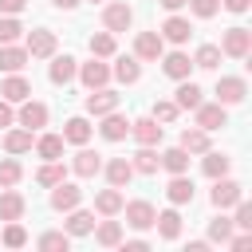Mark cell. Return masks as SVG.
Returning a JSON list of instances; mask_svg holds the SVG:
<instances>
[{
	"label": "cell",
	"mask_w": 252,
	"mask_h": 252,
	"mask_svg": "<svg viewBox=\"0 0 252 252\" xmlns=\"http://www.w3.org/2000/svg\"><path fill=\"white\" fill-rule=\"evenodd\" d=\"M185 154H205L209 150V130H201V126H189V130H181V142H177Z\"/></svg>",
	"instance_id": "24"
},
{
	"label": "cell",
	"mask_w": 252,
	"mask_h": 252,
	"mask_svg": "<svg viewBox=\"0 0 252 252\" xmlns=\"http://www.w3.org/2000/svg\"><path fill=\"white\" fill-rule=\"evenodd\" d=\"M94 232V240L102 244V248H114V244H122V224L118 220H102L98 228H91Z\"/></svg>",
	"instance_id": "34"
},
{
	"label": "cell",
	"mask_w": 252,
	"mask_h": 252,
	"mask_svg": "<svg viewBox=\"0 0 252 252\" xmlns=\"http://www.w3.org/2000/svg\"><path fill=\"white\" fill-rule=\"evenodd\" d=\"M67 244H71L67 232H43V236H39V248H43V252H67Z\"/></svg>",
	"instance_id": "42"
},
{
	"label": "cell",
	"mask_w": 252,
	"mask_h": 252,
	"mask_svg": "<svg viewBox=\"0 0 252 252\" xmlns=\"http://www.w3.org/2000/svg\"><path fill=\"white\" fill-rule=\"evenodd\" d=\"M193 67H201V71L220 67V47H217V43H201V47H197V55H193Z\"/></svg>",
	"instance_id": "35"
},
{
	"label": "cell",
	"mask_w": 252,
	"mask_h": 252,
	"mask_svg": "<svg viewBox=\"0 0 252 252\" xmlns=\"http://www.w3.org/2000/svg\"><path fill=\"white\" fill-rule=\"evenodd\" d=\"M94 228V217L87 213V209H71V217H67V236H87Z\"/></svg>",
	"instance_id": "33"
},
{
	"label": "cell",
	"mask_w": 252,
	"mask_h": 252,
	"mask_svg": "<svg viewBox=\"0 0 252 252\" xmlns=\"http://www.w3.org/2000/svg\"><path fill=\"white\" fill-rule=\"evenodd\" d=\"M91 4H102V0H91Z\"/></svg>",
	"instance_id": "55"
},
{
	"label": "cell",
	"mask_w": 252,
	"mask_h": 252,
	"mask_svg": "<svg viewBox=\"0 0 252 252\" xmlns=\"http://www.w3.org/2000/svg\"><path fill=\"white\" fill-rule=\"evenodd\" d=\"M177 114H181V110H177V102H165V98H161V102H154V118H158V122H173Z\"/></svg>",
	"instance_id": "46"
},
{
	"label": "cell",
	"mask_w": 252,
	"mask_h": 252,
	"mask_svg": "<svg viewBox=\"0 0 252 252\" xmlns=\"http://www.w3.org/2000/svg\"><path fill=\"white\" fill-rule=\"evenodd\" d=\"M51 4H55V8H75L79 0H51Z\"/></svg>",
	"instance_id": "54"
},
{
	"label": "cell",
	"mask_w": 252,
	"mask_h": 252,
	"mask_svg": "<svg viewBox=\"0 0 252 252\" xmlns=\"http://www.w3.org/2000/svg\"><path fill=\"white\" fill-rule=\"evenodd\" d=\"M79 201H83V189H79V185H71L67 177H63L59 185H51V209H55V213H71Z\"/></svg>",
	"instance_id": "4"
},
{
	"label": "cell",
	"mask_w": 252,
	"mask_h": 252,
	"mask_svg": "<svg viewBox=\"0 0 252 252\" xmlns=\"http://www.w3.org/2000/svg\"><path fill=\"white\" fill-rule=\"evenodd\" d=\"M114 32H98V35H91V55L94 59H106V55H114Z\"/></svg>",
	"instance_id": "37"
},
{
	"label": "cell",
	"mask_w": 252,
	"mask_h": 252,
	"mask_svg": "<svg viewBox=\"0 0 252 252\" xmlns=\"http://www.w3.org/2000/svg\"><path fill=\"white\" fill-rule=\"evenodd\" d=\"M24 177V169H20V161L16 158H4L0 161V189H8V185H16Z\"/></svg>",
	"instance_id": "41"
},
{
	"label": "cell",
	"mask_w": 252,
	"mask_h": 252,
	"mask_svg": "<svg viewBox=\"0 0 252 252\" xmlns=\"http://www.w3.org/2000/svg\"><path fill=\"white\" fill-rule=\"evenodd\" d=\"M130 165H134V173H146V177H150V173H158L161 158H158V150H154V146H142V150L130 158Z\"/></svg>",
	"instance_id": "29"
},
{
	"label": "cell",
	"mask_w": 252,
	"mask_h": 252,
	"mask_svg": "<svg viewBox=\"0 0 252 252\" xmlns=\"http://www.w3.org/2000/svg\"><path fill=\"white\" fill-rule=\"evenodd\" d=\"M193 114H197V126H201V130H220V126L228 122V114H224L220 102H201Z\"/></svg>",
	"instance_id": "13"
},
{
	"label": "cell",
	"mask_w": 252,
	"mask_h": 252,
	"mask_svg": "<svg viewBox=\"0 0 252 252\" xmlns=\"http://www.w3.org/2000/svg\"><path fill=\"white\" fill-rule=\"evenodd\" d=\"M12 122H16V114H12V102H4V98H0V130H8Z\"/></svg>",
	"instance_id": "50"
},
{
	"label": "cell",
	"mask_w": 252,
	"mask_h": 252,
	"mask_svg": "<svg viewBox=\"0 0 252 252\" xmlns=\"http://www.w3.org/2000/svg\"><path fill=\"white\" fill-rule=\"evenodd\" d=\"M201 169H205V177H224L228 173V158L224 154H217V150H205V161H201Z\"/></svg>",
	"instance_id": "36"
},
{
	"label": "cell",
	"mask_w": 252,
	"mask_h": 252,
	"mask_svg": "<svg viewBox=\"0 0 252 252\" xmlns=\"http://www.w3.org/2000/svg\"><path fill=\"white\" fill-rule=\"evenodd\" d=\"M165 197H169V205H189L193 201V181L185 173H173V181L165 185Z\"/></svg>",
	"instance_id": "23"
},
{
	"label": "cell",
	"mask_w": 252,
	"mask_h": 252,
	"mask_svg": "<svg viewBox=\"0 0 252 252\" xmlns=\"http://www.w3.org/2000/svg\"><path fill=\"white\" fill-rule=\"evenodd\" d=\"M161 8H169V12H177V8H185V0H161Z\"/></svg>",
	"instance_id": "53"
},
{
	"label": "cell",
	"mask_w": 252,
	"mask_h": 252,
	"mask_svg": "<svg viewBox=\"0 0 252 252\" xmlns=\"http://www.w3.org/2000/svg\"><path fill=\"white\" fill-rule=\"evenodd\" d=\"M165 55V39L158 32H138L134 39V59H161Z\"/></svg>",
	"instance_id": "8"
},
{
	"label": "cell",
	"mask_w": 252,
	"mask_h": 252,
	"mask_svg": "<svg viewBox=\"0 0 252 252\" xmlns=\"http://www.w3.org/2000/svg\"><path fill=\"white\" fill-rule=\"evenodd\" d=\"M75 75L83 79V87H87V91H94V87H106V83H110V67H106V63H98L94 55H91V63H83Z\"/></svg>",
	"instance_id": "9"
},
{
	"label": "cell",
	"mask_w": 252,
	"mask_h": 252,
	"mask_svg": "<svg viewBox=\"0 0 252 252\" xmlns=\"http://www.w3.org/2000/svg\"><path fill=\"white\" fill-rule=\"evenodd\" d=\"M220 4H224L228 12H236V16H240V12H248V4H252V0H220Z\"/></svg>",
	"instance_id": "51"
},
{
	"label": "cell",
	"mask_w": 252,
	"mask_h": 252,
	"mask_svg": "<svg viewBox=\"0 0 252 252\" xmlns=\"http://www.w3.org/2000/svg\"><path fill=\"white\" fill-rule=\"evenodd\" d=\"M0 98H4V102H24V98H32V83L16 71V75H8V79L0 83Z\"/></svg>",
	"instance_id": "12"
},
{
	"label": "cell",
	"mask_w": 252,
	"mask_h": 252,
	"mask_svg": "<svg viewBox=\"0 0 252 252\" xmlns=\"http://www.w3.org/2000/svg\"><path fill=\"white\" fill-rule=\"evenodd\" d=\"M63 142H71V146H87V142H91V122H87V118H67V126H63Z\"/></svg>",
	"instance_id": "28"
},
{
	"label": "cell",
	"mask_w": 252,
	"mask_h": 252,
	"mask_svg": "<svg viewBox=\"0 0 252 252\" xmlns=\"http://www.w3.org/2000/svg\"><path fill=\"white\" fill-rule=\"evenodd\" d=\"M146 248H150L146 240H126V252H146Z\"/></svg>",
	"instance_id": "52"
},
{
	"label": "cell",
	"mask_w": 252,
	"mask_h": 252,
	"mask_svg": "<svg viewBox=\"0 0 252 252\" xmlns=\"http://www.w3.org/2000/svg\"><path fill=\"white\" fill-rule=\"evenodd\" d=\"M110 110H118V94L106 91V87H94V91L87 94V114L102 118V114H110Z\"/></svg>",
	"instance_id": "10"
},
{
	"label": "cell",
	"mask_w": 252,
	"mask_h": 252,
	"mask_svg": "<svg viewBox=\"0 0 252 252\" xmlns=\"http://www.w3.org/2000/svg\"><path fill=\"white\" fill-rule=\"evenodd\" d=\"M228 236H232V220L217 217V220L209 224V240H217V244H228Z\"/></svg>",
	"instance_id": "44"
},
{
	"label": "cell",
	"mask_w": 252,
	"mask_h": 252,
	"mask_svg": "<svg viewBox=\"0 0 252 252\" xmlns=\"http://www.w3.org/2000/svg\"><path fill=\"white\" fill-rule=\"evenodd\" d=\"M134 24V8L126 4V0H110L106 8H102V28L106 32H126Z\"/></svg>",
	"instance_id": "2"
},
{
	"label": "cell",
	"mask_w": 252,
	"mask_h": 252,
	"mask_svg": "<svg viewBox=\"0 0 252 252\" xmlns=\"http://www.w3.org/2000/svg\"><path fill=\"white\" fill-rule=\"evenodd\" d=\"M173 102H177V110H197L205 98H201V87H197V83L181 79V87H177V98H173Z\"/></svg>",
	"instance_id": "27"
},
{
	"label": "cell",
	"mask_w": 252,
	"mask_h": 252,
	"mask_svg": "<svg viewBox=\"0 0 252 252\" xmlns=\"http://www.w3.org/2000/svg\"><path fill=\"white\" fill-rule=\"evenodd\" d=\"M244 94H248V83L236 79V75H224L217 83V102L220 106H236V102H244Z\"/></svg>",
	"instance_id": "7"
},
{
	"label": "cell",
	"mask_w": 252,
	"mask_h": 252,
	"mask_svg": "<svg viewBox=\"0 0 252 252\" xmlns=\"http://www.w3.org/2000/svg\"><path fill=\"white\" fill-rule=\"evenodd\" d=\"M32 146H35V154H39L43 161H59V158H63V134H43V138H35Z\"/></svg>",
	"instance_id": "25"
},
{
	"label": "cell",
	"mask_w": 252,
	"mask_h": 252,
	"mask_svg": "<svg viewBox=\"0 0 252 252\" xmlns=\"http://www.w3.org/2000/svg\"><path fill=\"white\" fill-rule=\"evenodd\" d=\"M16 118H20V126H28V130H39V126H47V106H43V102H32V98H24Z\"/></svg>",
	"instance_id": "15"
},
{
	"label": "cell",
	"mask_w": 252,
	"mask_h": 252,
	"mask_svg": "<svg viewBox=\"0 0 252 252\" xmlns=\"http://www.w3.org/2000/svg\"><path fill=\"white\" fill-rule=\"evenodd\" d=\"M228 248H232V252H244V248H252V232H240V236H228Z\"/></svg>",
	"instance_id": "49"
},
{
	"label": "cell",
	"mask_w": 252,
	"mask_h": 252,
	"mask_svg": "<svg viewBox=\"0 0 252 252\" xmlns=\"http://www.w3.org/2000/svg\"><path fill=\"white\" fill-rule=\"evenodd\" d=\"M161 165H165L169 173H185V169H189V154H185L181 146H173V150L161 154Z\"/></svg>",
	"instance_id": "38"
},
{
	"label": "cell",
	"mask_w": 252,
	"mask_h": 252,
	"mask_svg": "<svg viewBox=\"0 0 252 252\" xmlns=\"http://www.w3.org/2000/svg\"><path fill=\"white\" fill-rule=\"evenodd\" d=\"M24 209H28V201L8 185V189L0 193V220H20V217H24Z\"/></svg>",
	"instance_id": "20"
},
{
	"label": "cell",
	"mask_w": 252,
	"mask_h": 252,
	"mask_svg": "<svg viewBox=\"0 0 252 252\" xmlns=\"http://www.w3.org/2000/svg\"><path fill=\"white\" fill-rule=\"evenodd\" d=\"M0 244H4V248H24V244H28V232H24V224H20V220H8V224H4V236H0Z\"/></svg>",
	"instance_id": "39"
},
{
	"label": "cell",
	"mask_w": 252,
	"mask_h": 252,
	"mask_svg": "<svg viewBox=\"0 0 252 252\" xmlns=\"http://www.w3.org/2000/svg\"><path fill=\"white\" fill-rule=\"evenodd\" d=\"M232 224H240V228H252V205L240 197L236 201V217H232Z\"/></svg>",
	"instance_id": "47"
},
{
	"label": "cell",
	"mask_w": 252,
	"mask_h": 252,
	"mask_svg": "<svg viewBox=\"0 0 252 252\" xmlns=\"http://www.w3.org/2000/svg\"><path fill=\"white\" fill-rule=\"evenodd\" d=\"M122 209H126V224L130 228H138V232H146V228H154V217H158V209L150 205V201H122Z\"/></svg>",
	"instance_id": "5"
},
{
	"label": "cell",
	"mask_w": 252,
	"mask_h": 252,
	"mask_svg": "<svg viewBox=\"0 0 252 252\" xmlns=\"http://www.w3.org/2000/svg\"><path fill=\"white\" fill-rule=\"evenodd\" d=\"M154 224H158L161 240H177V236H181V217H177V209H165V213H158V217H154Z\"/></svg>",
	"instance_id": "30"
},
{
	"label": "cell",
	"mask_w": 252,
	"mask_h": 252,
	"mask_svg": "<svg viewBox=\"0 0 252 252\" xmlns=\"http://www.w3.org/2000/svg\"><path fill=\"white\" fill-rule=\"evenodd\" d=\"M32 142H35V138H32V130H28V126H20V130H8V134H4V150H8V154H28V150H32Z\"/></svg>",
	"instance_id": "31"
},
{
	"label": "cell",
	"mask_w": 252,
	"mask_h": 252,
	"mask_svg": "<svg viewBox=\"0 0 252 252\" xmlns=\"http://www.w3.org/2000/svg\"><path fill=\"white\" fill-rule=\"evenodd\" d=\"M161 71H165L169 79H177V83H181V79H189V71H193V59H189L185 51H169V55L161 59Z\"/></svg>",
	"instance_id": "18"
},
{
	"label": "cell",
	"mask_w": 252,
	"mask_h": 252,
	"mask_svg": "<svg viewBox=\"0 0 252 252\" xmlns=\"http://www.w3.org/2000/svg\"><path fill=\"white\" fill-rule=\"evenodd\" d=\"M130 134L138 138V146H158V142H161V134H165V126H158V118L150 114V118L130 122Z\"/></svg>",
	"instance_id": "11"
},
{
	"label": "cell",
	"mask_w": 252,
	"mask_h": 252,
	"mask_svg": "<svg viewBox=\"0 0 252 252\" xmlns=\"http://www.w3.org/2000/svg\"><path fill=\"white\" fill-rule=\"evenodd\" d=\"M94 209H98L102 217H118V213H122V193H118L114 185H110V189H102V193L94 197Z\"/></svg>",
	"instance_id": "32"
},
{
	"label": "cell",
	"mask_w": 252,
	"mask_h": 252,
	"mask_svg": "<svg viewBox=\"0 0 252 252\" xmlns=\"http://www.w3.org/2000/svg\"><path fill=\"white\" fill-rule=\"evenodd\" d=\"M161 39H169V43H185L189 35H193V28H189V20L185 16H169L165 24H161V32H158Z\"/></svg>",
	"instance_id": "21"
},
{
	"label": "cell",
	"mask_w": 252,
	"mask_h": 252,
	"mask_svg": "<svg viewBox=\"0 0 252 252\" xmlns=\"http://www.w3.org/2000/svg\"><path fill=\"white\" fill-rule=\"evenodd\" d=\"M71 169H75L79 177H94V173L102 169V158H98L94 150H79V154L71 158Z\"/></svg>",
	"instance_id": "26"
},
{
	"label": "cell",
	"mask_w": 252,
	"mask_h": 252,
	"mask_svg": "<svg viewBox=\"0 0 252 252\" xmlns=\"http://www.w3.org/2000/svg\"><path fill=\"white\" fill-rule=\"evenodd\" d=\"M32 55L24 51V47H16V43H0V71L4 75H16V71H24V63H28Z\"/></svg>",
	"instance_id": "17"
},
{
	"label": "cell",
	"mask_w": 252,
	"mask_h": 252,
	"mask_svg": "<svg viewBox=\"0 0 252 252\" xmlns=\"http://www.w3.org/2000/svg\"><path fill=\"white\" fill-rule=\"evenodd\" d=\"M110 75H114L118 83H138V79H142V63H138L134 55H118L114 67H110Z\"/></svg>",
	"instance_id": "22"
},
{
	"label": "cell",
	"mask_w": 252,
	"mask_h": 252,
	"mask_svg": "<svg viewBox=\"0 0 252 252\" xmlns=\"http://www.w3.org/2000/svg\"><path fill=\"white\" fill-rule=\"evenodd\" d=\"M252 51V32L248 28H228L220 35V55H232V59H248Z\"/></svg>",
	"instance_id": "1"
},
{
	"label": "cell",
	"mask_w": 252,
	"mask_h": 252,
	"mask_svg": "<svg viewBox=\"0 0 252 252\" xmlns=\"http://www.w3.org/2000/svg\"><path fill=\"white\" fill-rule=\"evenodd\" d=\"M75 71H79V63H75L71 55H51V67H47V79H51L55 87H63V83H71V79H75Z\"/></svg>",
	"instance_id": "14"
},
{
	"label": "cell",
	"mask_w": 252,
	"mask_h": 252,
	"mask_svg": "<svg viewBox=\"0 0 252 252\" xmlns=\"http://www.w3.org/2000/svg\"><path fill=\"white\" fill-rule=\"evenodd\" d=\"M63 177H67V169H63L59 161H47V165L35 173V181H39V185H47V189H51V185H59Z\"/></svg>",
	"instance_id": "40"
},
{
	"label": "cell",
	"mask_w": 252,
	"mask_h": 252,
	"mask_svg": "<svg viewBox=\"0 0 252 252\" xmlns=\"http://www.w3.org/2000/svg\"><path fill=\"white\" fill-rule=\"evenodd\" d=\"M28 8V0H0V16H20Z\"/></svg>",
	"instance_id": "48"
},
{
	"label": "cell",
	"mask_w": 252,
	"mask_h": 252,
	"mask_svg": "<svg viewBox=\"0 0 252 252\" xmlns=\"http://www.w3.org/2000/svg\"><path fill=\"white\" fill-rule=\"evenodd\" d=\"M24 51H28L32 59H51V55H55V32H47V28H35V32L28 35Z\"/></svg>",
	"instance_id": "6"
},
{
	"label": "cell",
	"mask_w": 252,
	"mask_h": 252,
	"mask_svg": "<svg viewBox=\"0 0 252 252\" xmlns=\"http://www.w3.org/2000/svg\"><path fill=\"white\" fill-rule=\"evenodd\" d=\"M20 35H24L20 20H16V16H0V43H16Z\"/></svg>",
	"instance_id": "43"
},
{
	"label": "cell",
	"mask_w": 252,
	"mask_h": 252,
	"mask_svg": "<svg viewBox=\"0 0 252 252\" xmlns=\"http://www.w3.org/2000/svg\"><path fill=\"white\" fill-rule=\"evenodd\" d=\"M240 197H244V185H240V181H232L228 173L217 177V185H213V205H217V209H232Z\"/></svg>",
	"instance_id": "3"
},
{
	"label": "cell",
	"mask_w": 252,
	"mask_h": 252,
	"mask_svg": "<svg viewBox=\"0 0 252 252\" xmlns=\"http://www.w3.org/2000/svg\"><path fill=\"white\" fill-rule=\"evenodd\" d=\"M98 134H102L106 142H122V138L130 134V118H122L118 110H110V114H102V126H98Z\"/></svg>",
	"instance_id": "16"
},
{
	"label": "cell",
	"mask_w": 252,
	"mask_h": 252,
	"mask_svg": "<svg viewBox=\"0 0 252 252\" xmlns=\"http://www.w3.org/2000/svg\"><path fill=\"white\" fill-rule=\"evenodd\" d=\"M102 169H106V181H110L114 189L130 185V177H134V165H130V158H110Z\"/></svg>",
	"instance_id": "19"
},
{
	"label": "cell",
	"mask_w": 252,
	"mask_h": 252,
	"mask_svg": "<svg viewBox=\"0 0 252 252\" xmlns=\"http://www.w3.org/2000/svg\"><path fill=\"white\" fill-rule=\"evenodd\" d=\"M189 8H193V16H201V20H209V16H217L220 12V0H185Z\"/></svg>",
	"instance_id": "45"
}]
</instances>
